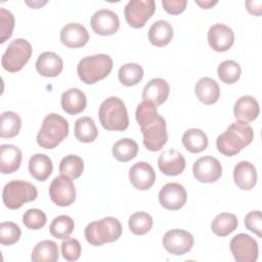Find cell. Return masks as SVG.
<instances>
[{
	"label": "cell",
	"instance_id": "1",
	"mask_svg": "<svg viewBox=\"0 0 262 262\" xmlns=\"http://www.w3.org/2000/svg\"><path fill=\"white\" fill-rule=\"evenodd\" d=\"M135 118L143 135V144L150 151L163 148L168 140L165 119L159 115L157 105L143 100L137 105Z\"/></svg>",
	"mask_w": 262,
	"mask_h": 262
},
{
	"label": "cell",
	"instance_id": "2",
	"mask_svg": "<svg viewBox=\"0 0 262 262\" xmlns=\"http://www.w3.org/2000/svg\"><path fill=\"white\" fill-rule=\"evenodd\" d=\"M253 128L248 123L236 121L217 137L216 147L222 155L232 157L248 146L253 141Z\"/></svg>",
	"mask_w": 262,
	"mask_h": 262
},
{
	"label": "cell",
	"instance_id": "3",
	"mask_svg": "<svg viewBox=\"0 0 262 262\" xmlns=\"http://www.w3.org/2000/svg\"><path fill=\"white\" fill-rule=\"evenodd\" d=\"M101 126L110 131H125L129 126L128 112L122 99L110 96L102 101L98 111Z\"/></svg>",
	"mask_w": 262,
	"mask_h": 262
},
{
	"label": "cell",
	"instance_id": "4",
	"mask_svg": "<svg viewBox=\"0 0 262 262\" xmlns=\"http://www.w3.org/2000/svg\"><path fill=\"white\" fill-rule=\"evenodd\" d=\"M69 135V123L58 114L47 115L37 134V143L43 148L56 147Z\"/></svg>",
	"mask_w": 262,
	"mask_h": 262
},
{
	"label": "cell",
	"instance_id": "5",
	"mask_svg": "<svg viewBox=\"0 0 262 262\" xmlns=\"http://www.w3.org/2000/svg\"><path fill=\"white\" fill-rule=\"evenodd\" d=\"M113 70V59L107 54H94L82 58L77 67L80 80L88 85L97 83L110 75Z\"/></svg>",
	"mask_w": 262,
	"mask_h": 262
},
{
	"label": "cell",
	"instance_id": "6",
	"mask_svg": "<svg viewBox=\"0 0 262 262\" xmlns=\"http://www.w3.org/2000/svg\"><path fill=\"white\" fill-rule=\"evenodd\" d=\"M122 224L117 218L104 217L101 220L89 223L85 227L84 235L87 243L98 247L118 241L122 234Z\"/></svg>",
	"mask_w": 262,
	"mask_h": 262
},
{
	"label": "cell",
	"instance_id": "7",
	"mask_svg": "<svg viewBox=\"0 0 262 262\" xmlns=\"http://www.w3.org/2000/svg\"><path fill=\"white\" fill-rule=\"evenodd\" d=\"M38 190L32 183L24 180H12L5 184L2 191V200L6 208L19 209L25 203L35 201Z\"/></svg>",
	"mask_w": 262,
	"mask_h": 262
},
{
	"label": "cell",
	"instance_id": "8",
	"mask_svg": "<svg viewBox=\"0 0 262 262\" xmlns=\"http://www.w3.org/2000/svg\"><path fill=\"white\" fill-rule=\"evenodd\" d=\"M32 55V45L23 38H17L9 43L1 58L3 69L9 73L20 71Z\"/></svg>",
	"mask_w": 262,
	"mask_h": 262
},
{
	"label": "cell",
	"instance_id": "9",
	"mask_svg": "<svg viewBox=\"0 0 262 262\" xmlns=\"http://www.w3.org/2000/svg\"><path fill=\"white\" fill-rule=\"evenodd\" d=\"M156 10L154 0H130L124 9V14L128 25L135 29L144 27Z\"/></svg>",
	"mask_w": 262,
	"mask_h": 262
},
{
	"label": "cell",
	"instance_id": "10",
	"mask_svg": "<svg viewBox=\"0 0 262 262\" xmlns=\"http://www.w3.org/2000/svg\"><path fill=\"white\" fill-rule=\"evenodd\" d=\"M49 196L59 207L72 205L76 200V188L73 180L64 175L56 176L50 183Z\"/></svg>",
	"mask_w": 262,
	"mask_h": 262
},
{
	"label": "cell",
	"instance_id": "11",
	"mask_svg": "<svg viewBox=\"0 0 262 262\" xmlns=\"http://www.w3.org/2000/svg\"><path fill=\"white\" fill-rule=\"evenodd\" d=\"M229 247L236 262H255L258 258V244L249 234H236L231 238Z\"/></svg>",
	"mask_w": 262,
	"mask_h": 262
},
{
	"label": "cell",
	"instance_id": "12",
	"mask_svg": "<svg viewBox=\"0 0 262 262\" xmlns=\"http://www.w3.org/2000/svg\"><path fill=\"white\" fill-rule=\"evenodd\" d=\"M164 248L172 255L181 256L189 252L193 246V236L183 229H171L167 231L162 239Z\"/></svg>",
	"mask_w": 262,
	"mask_h": 262
},
{
	"label": "cell",
	"instance_id": "13",
	"mask_svg": "<svg viewBox=\"0 0 262 262\" xmlns=\"http://www.w3.org/2000/svg\"><path fill=\"white\" fill-rule=\"evenodd\" d=\"M194 178L203 183H213L222 175V166L220 162L211 156L198 159L192 166Z\"/></svg>",
	"mask_w": 262,
	"mask_h": 262
},
{
	"label": "cell",
	"instance_id": "14",
	"mask_svg": "<svg viewBox=\"0 0 262 262\" xmlns=\"http://www.w3.org/2000/svg\"><path fill=\"white\" fill-rule=\"evenodd\" d=\"M187 200V193L183 185L177 182H169L165 184L159 192V201L162 207L167 210L181 209Z\"/></svg>",
	"mask_w": 262,
	"mask_h": 262
},
{
	"label": "cell",
	"instance_id": "15",
	"mask_svg": "<svg viewBox=\"0 0 262 262\" xmlns=\"http://www.w3.org/2000/svg\"><path fill=\"white\" fill-rule=\"evenodd\" d=\"M90 25L94 33L100 36L114 35L120 27L118 14L110 9L102 8L97 10L90 20Z\"/></svg>",
	"mask_w": 262,
	"mask_h": 262
},
{
	"label": "cell",
	"instance_id": "16",
	"mask_svg": "<svg viewBox=\"0 0 262 262\" xmlns=\"http://www.w3.org/2000/svg\"><path fill=\"white\" fill-rule=\"evenodd\" d=\"M207 38L208 43L213 50L224 52L230 49L233 45L234 33L229 27L223 24H215L210 27Z\"/></svg>",
	"mask_w": 262,
	"mask_h": 262
},
{
	"label": "cell",
	"instance_id": "17",
	"mask_svg": "<svg viewBox=\"0 0 262 262\" xmlns=\"http://www.w3.org/2000/svg\"><path fill=\"white\" fill-rule=\"evenodd\" d=\"M129 180L136 189L147 190L156 181V173L148 163L137 162L129 170Z\"/></svg>",
	"mask_w": 262,
	"mask_h": 262
},
{
	"label": "cell",
	"instance_id": "18",
	"mask_svg": "<svg viewBox=\"0 0 262 262\" xmlns=\"http://www.w3.org/2000/svg\"><path fill=\"white\" fill-rule=\"evenodd\" d=\"M89 41L88 31L78 23L67 24L60 31V42L69 48H80Z\"/></svg>",
	"mask_w": 262,
	"mask_h": 262
},
{
	"label": "cell",
	"instance_id": "19",
	"mask_svg": "<svg viewBox=\"0 0 262 262\" xmlns=\"http://www.w3.org/2000/svg\"><path fill=\"white\" fill-rule=\"evenodd\" d=\"M158 167L163 174L176 176L181 174L185 169V159L180 151L170 148L160 155Z\"/></svg>",
	"mask_w": 262,
	"mask_h": 262
},
{
	"label": "cell",
	"instance_id": "20",
	"mask_svg": "<svg viewBox=\"0 0 262 262\" xmlns=\"http://www.w3.org/2000/svg\"><path fill=\"white\" fill-rule=\"evenodd\" d=\"M170 93V86L168 82L162 78L151 79L144 86L142 90V98L145 101H150L154 104H163Z\"/></svg>",
	"mask_w": 262,
	"mask_h": 262
},
{
	"label": "cell",
	"instance_id": "21",
	"mask_svg": "<svg viewBox=\"0 0 262 262\" xmlns=\"http://www.w3.org/2000/svg\"><path fill=\"white\" fill-rule=\"evenodd\" d=\"M63 69V61L59 55L52 51L41 53L36 61L37 72L47 78L58 76Z\"/></svg>",
	"mask_w": 262,
	"mask_h": 262
},
{
	"label": "cell",
	"instance_id": "22",
	"mask_svg": "<svg viewBox=\"0 0 262 262\" xmlns=\"http://www.w3.org/2000/svg\"><path fill=\"white\" fill-rule=\"evenodd\" d=\"M259 113V103L256 98L251 95H244L239 97L233 106V116L238 122H252L257 119Z\"/></svg>",
	"mask_w": 262,
	"mask_h": 262
},
{
	"label": "cell",
	"instance_id": "23",
	"mask_svg": "<svg viewBox=\"0 0 262 262\" xmlns=\"http://www.w3.org/2000/svg\"><path fill=\"white\" fill-rule=\"evenodd\" d=\"M233 180L238 188L250 190L257 183V171L255 166L248 161H241L233 169Z\"/></svg>",
	"mask_w": 262,
	"mask_h": 262
},
{
	"label": "cell",
	"instance_id": "24",
	"mask_svg": "<svg viewBox=\"0 0 262 262\" xmlns=\"http://www.w3.org/2000/svg\"><path fill=\"white\" fill-rule=\"evenodd\" d=\"M60 104L67 114L77 115L82 113L86 107V95L78 88H70L61 94Z\"/></svg>",
	"mask_w": 262,
	"mask_h": 262
},
{
	"label": "cell",
	"instance_id": "25",
	"mask_svg": "<svg viewBox=\"0 0 262 262\" xmlns=\"http://www.w3.org/2000/svg\"><path fill=\"white\" fill-rule=\"evenodd\" d=\"M194 92L199 100L207 105L217 102L220 96V88L218 83L209 77L199 79L194 86Z\"/></svg>",
	"mask_w": 262,
	"mask_h": 262
},
{
	"label": "cell",
	"instance_id": "26",
	"mask_svg": "<svg viewBox=\"0 0 262 262\" xmlns=\"http://www.w3.org/2000/svg\"><path fill=\"white\" fill-rule=\"evenodd\" d=\"M21 151L12 144L0 146V171L3 174H10L18 170L21 163Z\"/></svg>",
	"mask_w": 262,
	"mask_h": 262
},
{
	"label": "cell",
	"instance_id": "27",
	"mask_svg": "<svg viewBox=\"0 0 262 262\" xmlns=\"http://www.w3.org/2000/svg\"><path fill=\"white\" fill-rule=\"evenodd\" d=\"M173 38L172 25L164 19L155 21L148 30V40L157 47L168 45Z\"/></svg>",
	"mask_w": 262,
	"mask_h": 262
},
{
	"label": "cell",
	"instance_id": "28",
	"mask_svg": "<svg viewBox=\"0 0 262 262\" xmlns=\"http://www.w3.org/2000/svg\"><path fill=\"white\" fill-rule=\"evenodd\" d=\"M51 159L44 154H36L29 161V172L38 181H45L52 173Z\"/></svg>",
	"mask_w": 262,
	"mask_h": 262
},
{
	"label": "cell",
	"instance_id": "29",
	"mask_svg": "<svg viewBox=\"0 0 262 262\" xmlns=\"http://www.w3.org/2000/svg\"><path fill=\"white\" fill-rule=\"evenodd\" d=\"M59 257L58 247L55 242L44 239L33 249L31 259L33 262H55Z\"/></svg>",
	"mask_w": 262,
	"mask_h": 262
},
{
	"label": "cell",
	"instance_id": "30",
	"mask_svg": "<svg viewBox=\"0 0 262 262\" xmlns=\"http://www.w3.org/2000/svg\"><path fill=\"white\" fill-rule=\"evenodd\" d=\"M182 144L189 152L198 154L207 148L208 137L203 130L198 128H190L183 133Z\"/></svg>",
	"mask_w": 262,
	"mask_h": 262
},
{
	"label": "cell",
	"instance_id": "31",
	"mask_svg": "<svg viewBox=\"0 0 262 262\" xmlns=\"http://www.w3.org/2000/svg\"><path fill=\"white\" fill-rule=\"evenodd\" d=\"M74 131H75L76 138L79 141L84 143L93 142L98 135V130L96 128V125L90 117L79 118L75 122Z\"/></svg>",
	"mask_w": 262,
	"mask_h": 262
},
{
	"label": "cell",
	"instance_id": "32",
	"mask_svg": "<svg viewBox=\"0 0 262 262\" xmlns=\"http://www.w3.org/2000/svg\"><path fill=\"white\" fill-rule=\"evenodd\" d=\"M238 225L237 218L231 213L218 214L212 221L211 229L218 236H226L233 232Z\"/></svg>",
	"mask_w": 262,
	"mask_h": 262
},
{
	"label": "cell",
	"instance_id": "33",
	"mask_svg": "<svg viewBox=\"0 0 262 262\" xmlns=\"http://www.w3.org/2000/svg\"><path fill=\"white\" fill-rule=\"evenodd\" d=\"M112 151L116 160L125 163L137 156L138 144L131 138H123L113 145Z\"/></svg>",
	"mask_w": 262,
	"mask_h": 262
},
{
	"label": "cell",
	"instance_id": "34",
	"mask_svg": "<svg viewBox=\"0 0 262 262\" xmlns=\"http://www.w3.org/2000/svg\"><path fill=\"white\" fill-rule=\"evenodd\" d=\"M21 127L20 117L14 112H4L1 115L0 124V137L1 138H12L16 136Z\"/></svg>",
	"mask_w": 262,
	"mask_h": 262
},
{
	"label": "cell",
	"instance_id": "35",
	"mask_svg": "<svg viewBox=\"0 0 262 262\" xmlns=\"http://www.w3.org/2000/svg\"><path fill=\"white\" fill-rule=\"evenodd\" d=\"M118 78L124 86H134L142 80L143 69L136 62L125 63L119 69Z\"/></svg>",
	"mask_w": 262,
	"mask_h": 262
},
{
	"label": "cell",
	"instance_id": "36",
	"mask_svg": "<svg viewBox=\"0 0 262 262\" xmlns=\"http://www.w3.org/2000/svg\"><path fill=\"white\" fill-rule=\"evenodd\" d=\"M84 171V162L77 155H69L62 158L59 163V172L61 175L68 176L71 179H77Z\"/></svg>",
	"mask_w": 262,
	"mask_h": 262
},
{
	"label": "cell",
	"instance_id": "37",
	"mask_svg": "<svg viewBox=\"0 0 262 262\" xmlns=\"http://www.w3.org/2000/svg\"><path fill=\"white\" fill-rule=\"evenodd\" d=\"M75 227L74 220L68 215H59L55 217L49 227L50 233L56 238H68Z\"/></svg>",
	"mask_w": 262,
	"mask_h": 262
},
{
	"label": "cell",
	"instance_id": "38",
	"mask_svg": "<svg viewBox=\"0 0 262 262\" xmlns=\"http://www.w3.org/2000/svg\"><path fill=\"white\" fill-rule=\"evenodd\" d=\"M152 217L146 212H136L128 220L129 229L136 235L147 233L152 227Z\"/></svg>",
	"mask_w": 262,
	"mask_h": 262
},
{
	"label": "cell",
	"instance_id": "39",
	"mask_svg": "<svg viewBox=\"0 0 262 262\" xmlns=\"http://www.w3.org/2000/svg\"><path fill=\"white\" fill-rule=\"evenodd\" d=\"M217 74L223 83L233 84L239 79L242 69L241 66L234 60H224L218 66Z\"/></svg>",
	"mask_w": 262,
	"mask_h": 262
},
{
	"label": "cell",
	"instance_id": "40",
	"mask_svg": "<svg viewBox=\"0 0 262 262\" xmlns=\"http://www.w3.org/2000/svg\"><path fill=\"white\" fill-rule=\"evenodd\" d=\"M21 231L13 222H2L0 224V243L3 246H11L18 242Z\"/></svg>",
	"mask_w": 262,
	"mask_h": 262
},
{
	"label": "cell",
	"instance_id": "41",
	"mask_svg": "<svg viewBox=\"0 0 262 262\" xmlns=\"http://www.w3.org/2000/svg\"><path fill=\"white\" fill-rule=\"evenodd\" d=\"M23 222L29 229L38 230L46 224V215L40 209H29L23 216Z\"/></svg>",
	"mask_w": 262,
	"mask_h": 262
},
{
	"label": "cell",
	"instance_id": "42",
	"mask_svg": "<svg viewBox=\"0 0 262 262\" xmlns=\"http://www.w3.org/2000/svg\"><path fill=\"white\" fill-rule=\"evenodd\" d=\"M0 24H1L0 43L3 44L7 39H9L12 36V31L14 28L13 14L9 10L3 7L0 8Z\"/></svg>",
	"mask_w": 262,
	"mask_h": 262
},
{
	"label": "cell",
	"instance_id": "43",
	"mask_svg": "<svg viewBox=\"0 0 262 262\" xmlns=\"http://www.w3.org/2000/svg\"><path fill=\"white\" fill-rule=\"evenodd\" d=\"M61 254L67 261H76L81 255V245L76 238H66L61 243Z\"/></svg>",
	"mask_w": 262,
	"mask_h": 262
},
{
	"label": "cell",
	"instance_id": "44",
	"mask_svg": "<svg viewBox=\"0 0 262 262\" xmlns=\"http://www.w3.org/2000/svg\"><path fill=\"white\" fill-rule=\"evenodd\" d=\"M245 225L246 227L256 233L259 237L262 236V220H261V212L260 211H251L245 217Z\"/></svg>",
	"mask_w": 262,
	"mask_h": 262
},
{
	"label": "cell",
	"instance_id": "45",
	"mask_svg": "<svg viewBox=\"0 0 262 262\" xmlns=\"http://www.w3.org/2000/svg\"><path fill=\"white\" fill-rule=\"evenodd\" d=\"M162 5L164 9L173 15L182 13L187 5L186 0H163Z\"/></svg>",
	"mask_w": 262,
	"mask_h": 262
},
{
	"label": "cell",
	"instance_id": "46",
	"mask_svg": "<svg viewBox=\"0 0 262 262\" xmlns=\"http://www.w3.org/2000/svg\"><path fill=\"white\" fill-rule=\"evenodd\" d=\"M261 1H246L245 5L247 7V10L251 14L260 15L261 14Z\"/></svg>",
	"mask_w": 262,
	"mask_h": 262
},
{
	"label": "cell",
	"instance_id": "47",
	"mask_svg": "<svg viewBox=\"0 0 262 262\" xmlns=\"http://www.w3.org/2000/svg\"><path fill=\"white\" fill-rule=\"evenodd\" d=\"M195 3L198 5H200L202 8L204 9H209L211 8L212 6L216 5L217 4V1H212V0H206V1H199V0H195Z\"/></svg>",
	"mask_w": 262,
	"mask_h": 262
},
{
	"label": "cell",
	"instance_id": "48",
	"mask_svg": "<svg viewBox=\"0 0 262 262\" xmlns=\"http://www.w3.org/2000/svg\"><path fill=\"white\" fill-rule=\"evenodd\" d=\"M26 3H27L28 5H30L32 8H38V7H40V6L44 5V4H46V1H44V2H40V1L29 2V1H26Z\"/></svg>",
	"mask_w": 262,
	"mask_h": 262
}]
</instances>
